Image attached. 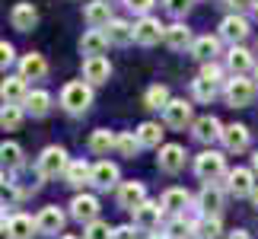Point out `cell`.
<instances>
[{
  "instance_id": "8992f818",
  "label": "cell",
  "mask_w": 258,
  "mask_h": 239,
  "mask_svg": "<svg viewBox=\"0 0 258 239\" xmlns=\"http://www.w3.org/2000/svg\"><path fill=\"white\" fill-rule=\"evenodd\" d=\"M226 188L236 195V198H252V192H255V175H252V169H242V166H236V169H230L226 172Z\"/></svg>"
},
{
  "instance_id": "4dcf8cb0",
  "label": "cell",
  "mask_w": 258,
  "mask_h": 239,
  "mask_svg": "<svg viewBox=\"0 0 258 239\" xmlns=\"http://www.w3.org/2000/svg\"><path fill=\"white\" fill-rule=\"evenodd\" d=\"M102 32L108 38V45H127V42H134V26L127 23V19H112Z\"/></svg>"
},
{
  "instance_id": "8d00e7d4",
  "label": "cell",
  "mask_w": 258,
  "mask_h": 239,
  "mask_svg": "<svg viewBox=\"0 0 258 239\" xmlns=\"http://www.w3.org/2000/svg\"><path fill=\"white\" fill-rule=\"evenodd\" d=\"M23 105H0V128L4 131H16L19 122H23Z\"/></svg>"
},
{
  "instance_id": "91938a15",
  "label": "cell",
  "mask_w": 258,
  "mask_h": 239,
  "mask_svg": "<svg viewBox=\"0 0 258 239\" xmlns=\"http://www.w3.org/2000/svg\"><path fill=\"white\" fill-rule=\"evenodd\" d=\"M255 48H258V45H255Z\"/></svg>"
},
{
  "instance_id": "f35d334b",
  "label": "cell",
  "mask_w": 258,
  "mask_h": 239,
  "mask_svg": "<svg viewBox=\"0 0 258 239\" xmlns=\"http://www.w3.org/2000/svg\"><path fill=\"white\" fill-rule=\"evenodd\" d=\"M191 96L198 99V102H214V96H217V83H211V80H204V77H198L195 83H191Z\"/></svg>"
},
{
  "instance_id": "ee69618b",
  "label": "cell",
  "mask_w": 258,
  "mask_h": 239,
  "mask_svg": "<svg viewBox=\"0 0 258 239\" xmlns=\"http://www.w3.org/2000/svg\"><path fill=\"white\" fill-rule=\"evenodd\" d=\"M153 4H156V0H124V7L134 10V13H141V16H150Z\"/></svg>"
},
{
  "instance_id": "f1b7e54d",
  "label": "cell",
  "mask_w": 258,
  "mask_h": 239,
  "mask_svg": "<svg viewBox=\"0 0 258 239\" xmlns=\"http://www.w3.org/2000/svg\"><path fill=\"white\" fill-rule=\"evenodd\" d=\"M67 185L71 188H83V185H93V166L86 163V159H71V166H67Z\"/></svg>"
},
{
  "instance_id": "b9f144b4",
  "label": "cell",
  "mask_w": 258,
  "mask_h": 239,
  "mask_svg": "<svg viewBox=\"0 0 258 239\" xmlns=\"http://www.w3.org/2000/svg\"><path fill=\"white\" fill-rule=\"evenodd\" d=\"M201 77L211 80V83H226V80H223V67L217 64V61H214V64H204V67H201Z\"/></svg>"
},
{
  "instance_id": "83f0119b",
  "label": "cell",
  "mask_w": 258,
  "mask_h": 239,
  "mask_svg": "<svg viewBox=\"0 0 258 239\" xmlns=\"http://www.w3.org/2000/svg\"><path fill=\"white\" fill-rule=\"evenodd\" d=\"M35 233H38V226H35V220L29 214H13V217H10L7 239H32Z\"/></svg>"
},
{
  "instance_id": "e0dca14e",
  "label": "cell",
  "mask_w": 258,
  "mask_h": 239,
  "mask_svg": "<svg viewBox=\"0 0 258 239\" xmlns=\"http://www.w3.org/2000/svg\"><path fill=\"white\" fill-rule=\"evenodd\" d=\"M83 19L89 23V29H105L115 16H112V7H108V0H93V4H86Z\"/></svg>"
},
{
  "instance_id": "680465c9",
  "label": "cell",
  "mask_w": 258,
  "mask_h": 239,
  "mask_svg": "<svg viewBox=\"0 0 258 239\" xmlns=\"http://www.w3.org/2000/svg\"><path fill=\"white\" fill-rule=\"evenodd\" d=\"M255 80H258V64H255Z\"/></svg>"
},
{
  "instance_id": "6da1fadb",
  "label": "cell",
  "mask_w": 258,
  "mask_h": 239,
  "mask_svg": "<svg viewBox=\"0 0 258 239\" xmlns=\"http://www.w3.org/2000/svg\"><path fill=\"white\" fill-rule=\"evenodd\" d=\"M61 105L67 108L71 115H83L89 105H93V86L86 80H74L61 89Z\"/></svg>"
},
{
  "instance_id": "7bdbcfd3",
  "label": "cell",
  "mask_w": 258,
  "mask_h": 239,
  "mask_svg": "<svg viewBox=\"0 0 258 239\" xmlns=\"http://www.w3.org/2000/svg\"><path fill=\"white\" fill-rule=\"evenodd\" d=\"M19 195H23V192H19V188H16L13 182H7L4 188H0V207H4V204H13V201H19Z\"/></svg>"
},
{
  "instance_id": "d6a6232c",
  "label": "cell",
  "mask_w": 258,
  "mask_h": 239,
  "mask_svg": "<svg viewBox=\"0 0 258 239\" xmlns=\"http://www.w3.org/2000/svg\"><path fill=\"white\" fill-rule=\"evenodd\" d=\"M26 159H23V147L13 144V141H4L0 144V169H7V172H13V169H19Z\"/></svg>"
},
{
  "instance_id": "9c48e42d",
  "label": "cell",
  "mask_w": 258,
  "mask_h": 239,
  "mask_svg": "<svg viewBox=\"0 0 258 239\" xmlns=\"http://www.w3.org/2000/svg\"><path fill=\"white\" fill-rule=\"evenodd\" d=\"M163 122L169 128H175V131H185L188 125H195L191 122V105H188L185 99H172V102L163 108Z\"/></svg>"
},
{
  "instance_id": "5bb4252c",
  "label": "cell",
  "mask_w": 258,
  "mask_h": 239,
  "mask_svg": "<svg viewBox=\"0 0 258 239\" xmlns=\"http://www.w3.org/2000/svg\"><path fill=\"white\" fill-rule=\"evenodd\" d=\"M26 96H29V89H26V80L19 74L7 77L4 83H0V99H4V105H23Z\"/></svg>"
},
{
  "instance_id": "6f0895ef",
  "label": "cell",
  "mask_w": 258,
  "mask_h": 239,
  "mask_svg": "<svg viewBox=\"0 0 258 239\" xmlns=\"http://www.w3.org/2000/svg\"><path fill=\"white\" fill-rule=\"evenodd\" d=\"M61 239H77V236H61Z\"/></svg>"
},
{
  "instance_id": "484cf974",
  "label": "cell",
  "mask_w": 258,
  "mask_h": 239,
  "mask_svg": "<svg viewBox=\"0 0 258 239\" xmlns=\"http://www.w3.org/2000/svg\"><path fill=\"white\" fill-rule=\"evenodd\" d=\"M105 48H108V38L102 29H89V32H83L80 38V51L86 57H105Z\"/></svg>"
},
{
  "instance_id": "836d02e7",
  "label": "cell",
  "mask_w": 258,
  "mask_h": 239,
  "mask_svg": "<svg viewBox=\"0 0 258 239\" xmlns=\"http://www.w3.org/2000/svg\"><path fill=\"white\" fill-rule=\"evenodd\" d=\"M134 134H137V141H141V147H163V134L166 131L156 122H144Z\"/></svg>"
},
{
  "instance_id": "11a10c76",
  "label": "cell",
  "mask_w": 258,
  "mask_h": 239,
  "mask_svg": "<svg viewBox=\"0 0 258 239\" xmlns=\"http://www.w3.org/2000/svg\"><path fill=\"white\" fill-rule=\"evenodd\" d=\"M150 239H169V236H166V233H153Z\"/></svg>"
},
{
  "instance_id": "d4e9b609",
  "label": "cell",
  "mask_w": 258,
  "mask_h": 239,
  "mask_svg": "<svg viewBox=\"0 0 258 239\" xmlns=\"http://www.w3.org/2000/svg\"><path fill=\"white\" fill-rule=\"evenodd\" d=\"M191 54H195L201 64H214L217 54H220V38H214V35H198L195 45H191Z\"/></svg>"
},
{
  "instance_id": "f546056e",
  "label": "cell",
  "mask_w": 258,
  "mask_h": 239,
  "mask_svg": "<svg viewBox=\"0 0 258 239\" xmlns=\"http://www.w3.org/2000/svg\"><path fill=\"white\" fill-rule=\"evenodd\" d=\"M93 185L102 188V192L115 188V185H118V166L108 163V159H99V163L93 166Z\"/></svg>"
},
{
  "instance_id": "e575fe53",
  "label": "cell",
  "mask_w": 258,
  "mask_h": 239,
  "mask_svg": "<svg viewBox=\"0 0 258 239\" xmlns=\"http://www.w3.org/2000/svg\"><path fill=\"white\" fill-rule=\"evenodd\" d=\"M115 141H118V134H112L108 128H96V131L89 134V150L93 153H108L115 147Z\"/></svg>"
},
{
  "instance_id": "4fadbf2b",
  "label": "cell",
  "mask_w": 258,
  "mask_h": 239,
  "mask_svg": "<svg viewBox=\"0 0 258 239\" xmlns=\"http://www.w3.org/2000/svg\"><path fill=\"white\" fill-rule=\"evenodd\" d=\"M163 204H153V201H147L141 204L134 211V226L137 230H160V220H163Z\"/></svg>"
},
{
  "instance_id": "816d5d0a",
  "label": "cell",
  "mask_w": 258,
  "mask_h": 239,
  "mask_svg": "<svg viewBox=\"0 0 258 239\" xmlns=\"http://www.w3.org/2000/svg\"><path fill=\"white\" fill-rule=\"evenodd\" d=\"M7 185V169H0V188Z\"/></svg>"
},
{
  "instance_id": "8fae6325",
  "label": "cell",
  "mask_w": 258,
  "mask_h": 239,
  "mask_svg": "<svg viewBox=\"0 0 258 239\" xmlns=\"http://www.w3.org/2000/svg\"><path fill=\"white\" fill-rule=\"evenodd\" d=\"M112 77V64L108 57H83V80L89 86H102Z\"/></svg>"
},
{
  "instance_id": "52a82bcc",
  "label": "cell",
  "mask_w": 258,
  "mask_h": 239,
  "mask_svg": "<svg viewBox=\"0 0 258 239\" xmlns=\"http://www.w3.org/2000/svg\"><path fill=\"white\" fill-rule=\"evenodd\" d=\"M71 217L74 220H80L83 226L96 223L99 220V198L96 195H77L71 201Z\"/></svg>"
},
{
  "instance_id": "44dd1931",
  "label": "cell",
  "mask_w": 258,
  "mask_h": 239,
  "mask_svg": "<svg viewBox=\"0 0 258 239\" xmlns=\"http://www.w3.org/2000/svg\"><path fill=\"white\" fill-rule=\"evenodd\" d=\"M191 131H195V137L201 144H214V141H220V134H223V125L217 122L214 115H201L198 122L191 125Z\"/></svg>"
},
{
  "instance_id": "d6986e66",
  "label": "cell",
  "mask_w": 258,
  "mask_h": 239,
  "mask_svg": "<svg viewBox=\"0 0 258 239\" xmlns=\"http://www.w3.org/2000/svg\"><path fill=\"white\" fill-rule=\"evenodd\" d=\"M226 67H230L233 77H245L255 67V57H252V51H245L242 45H233L230 54H226Z\"/></svg>"
},
{
  "instance_id": "7402d4cb",
  "label": "cell",
  "mask_w": 258,
  "mask_h": 239,
  "mask_svg": "<svg viewBox=\"0 0 258 239\" xmlns=\"http://www.w3.org/2000/svg\"><path fill=\"white\" fill-rule=\"evenodd\" d=\"M188 201H191V195H188L185 188H166L163 198H160L163 211H166V214H172V217H182V214H185V207H188Z\"/></svg>"
},
{
  "instance_id": "f907efd6",
  "label": "cell",
  "mask_w": 258,
  "mask_h": 239,
  "mask_svg": "<svg viewBox=\"0 0 258 239\" xmlns=\"http://www.w3.org/2000/svg\"><path fill=\"white\" fill-rule=\"evenodd\" d=\"M226 239H252V236L245 233V230H236V233H230V236H226Z\"/></svg>"
},
{
  "instance_id": "603a6c76",
  "label": "cell",
  "mask_w": 258,
  "mask_h": 239,
  "mask_svg": "<svg viewBox=\"0 0 258 239\" xmlns=\"http://www.w3.org/2000/svg\"><path fill=\"white\" fill-rule=\"evenodd\" d=\"M220 141H223L226 150L242 153L245 147H249V128H245V125H226L223 134H220Z\"/></svg>"
},
{
  "instance_id": "681fc988",
  "label": "cell",
  "mask_w": 258,
  "mask_h": 239,
  "mask_svg": "<svg viewBox=\"0 0 258 239\" xmlns=\"http://www.w3.org/2000/svg\"><path fill=\"white\" fill-rule=\"evenodd\" d=\"M7 223H10V217H7L4 207H0V233H7Z\"/></svg>"
},
{
  "instance_id": "60d3db41",
  "label": "cell",
  "mask_w": 258,
  "mask_h": 239,
  "mask_svg": "<svg viewBox=\"0 0 258 239\" xmlns=\"http://www.w3.org/2000/svg\"><path fill=\"white\" fill-rule=\"evenodd\" d=\"M112 226H108L105 220H96V223H89L86 226V233H83V239H112Z\"/></svg>"
},
{
  "instance_id": "3957f363",
  "label": "cell",
  "mask_w": 258,
  "mask_h": 239,
  "mask_svg": "<svg viewBox=\"0 0 258 239\" xmlns=\"http://www.w3.org/2000/svg\"><path fill=\"white\" fill-rule=\"evenodd\" d=\"M67 166H71V159H67L64 147H45L42 156H38V163H35V169H38V175H42V178H57V175H64Z\"/></svg>"
},
{
  "instance_id": "2e32d148",
  "label": "cell",
  "mask_w": 258,
  "mask_h": 239,
  "mask_svg": "<svg viewBox=\"0 0 258 239\" xmlns=\"http://www.w3.org/2000/svg\"><path fill=\"white\" fill-rule=\"evenodd\" d=\"M198 207H201L204 217H217V214L223 211V192L214 182H207L201 188V195H198Z\"/></svg>"
},
{
  "instance_id": "30bf717a",
  "label": "cell",
  "mask_w": 258,
  "mask_h": 239,
  "mask_svg": "<svg viewBox=\"0 0 258 239\" xmlns=\"http://www.w3.org/2000/svg\"><path fill=\"white\" fill-rule=\"evenodd\" d=\"M185 147H178V144H166V147H160V156H156V166L163 169V172H169V175H175V172H182L185 169Z\"/></svg>"
},
{
  "instance_id": "74e56055",
  "label": "cell",
  "mask_w": 258,
  "mask_h": 239,
  "mask_svg": "<svg viewBox=\"0 0 258 239\" xmlns=\"http://www.w3.org/2000/svg\"><path fill=\"white\" fill-rule=\"evenodd\" d=\"M115 150L121 153V156H127V159H134V153L141 150V141H137L134 131H121V134H118V141H115Z\"/></svg>"
},
{
  "instance_id": "f5cc1de1",
  "label": "cell",
  "mask_w": 258,
  "mask_h": 239,
  "mask_svg": "<svg viewBox=\"0 0 258 239\" xmlns=\"http://www.w3.org/2000/svg\"><path fill=\"white\" fill-rule=\"evenodd\" d=\"M252 207H255V211H258V188H255V192H252Z\"/></svg>"
},
{
  "instance_id": "9f6ffc18",
  "label": "cell",
  "mask_w": 258,
  "mask_h": 239,
  "mask_svg": "<svg viewBox=\"0 0 258 239\" xmlns=\"http://www.w3.org/2000/svg\"><path fill=\"white\" fill-rule=\"evenodd\" d=\"M252 7H255V13H258V0H252Z\"/></svg>"
},
{
  "instance_id": "db71d44e",
  "label": "cell",
  "mask_w": 258,
  "mask_h": 239,
  "mask_svg": "<svg viewBox=\"0 0 258 239\" xmlns=\"http://www.w3.org/2000/svg\"><path fill=\"white\" fill-rule=\"evenodd\" d=\"M252 169L258 172V150H255V156H252Z\"/></svg>"
},
{
  "instance_id": "5b68a950",
  "label": "cell",
  "mask_w": 258,
  "mask_h": 239,
  "mask_svg": "<svg viewBox=\"0 0 258 239\" xmlns=\"http://www.w3.org/2000/svg\"><path fill=\"white\" fill-rule=\"evenodd\" d=\"M160 38H166V26L156 16H141L134 23V42L137 45H160Z\"/></svg>"
},
{
  "instance_id": "7dc6e473",
  "label": "cell",
  "mask_w": 258,
  "mask_h": 239,
  "mask_svg": "<svg viewBox=\"0 0 258 239\" xmlns=\"http://www.w3.org/2000/svg\"><path fill=\"white\" fill-rule=\"evenodd\" d=\"M112 239H137V226H131V223H124V226H115Z\"/></svg>"
},
{
  "instance_id": "277c9868",
  "label": "cell",
  "mask_w": 258,
  "mask_h": 239,
  "mask_svg": "<svg viewBox=\"0 0 258 239\" xmlns=\"http://www.w3.org/2000/svg\"><path fill=\"white\" fill-rule=\"evenodd\" d=\"M195 172L204 178V182H217L220 175H226V159L223 153H217V150H204L201 156L195 159Z\"/></svg>"
},
{
  "instance_id": "bcb514c9",
  "label": "cell",
  "mask_w": 258,
  "mask_h": 239,
  "mask_svg": "<svg viewBox=\"0 0 258 239\" xmlns=\"http://www.w3.org/2000/svg\"><path fill=\"white\" fill-rule=\"evenodd\" d=\"M166 10H169L172 16H185L188 10H191V0H163Z\"/></svg>"
},
{
  "instance_id": "ab89813d",
  "label": "cell",
  "mask_w": 258,
  "mask_h": 239,
  "mask_svg": "<svg viewBox=\"0 0 258 239\" xmlns=\"http://www.w3.org/2000/svg\"><path fill=\"white\" fill-rule=\"evenodd\" d=\"M185 233H191V223L185 220V214L172 217V220L166 223V236H169V239H185Z\"/></svg>"
},
{
  "instance_id": "9a60e30c",
  "label": "cell",
  "mask_w": 258,
  "mask_h": 239,
  "mask_svg": "<svg viewBox=\"0 0 258 239\" xmlns=\"http://www.w3.org/2000/svg\"><path fill=\"white\" fill-rule=\"evenodd\" d=\"M118 204H121L124 211H137L141 204H147L144 182H124L121 188H118Z\"/></svg>"
},
{
  "instance_id": "cb8c5ba5",
  "label": "cell",
  "mask_w": 258,
  "mask_h": 239,
  "mask_svg": "<svg viewBox=\"0 0 258 239\" xmlns=\"http://www.w3.org/2000/svg\"><path fill=\"white\" fill-rule=\"evenodd\" d=\"M166 45L172 48V51H191V45H195V38H191V29L182 26V23H172V26H166V38H163Z\"/></svg>"
},
{
  "instance_id": "ba28073f",
  "label": "cell",
  "mask_w": 258,
  "mask_h": 239,
  "mask_svg": "<svg viewBox=\"0 0 258 239\" xmlns=\"http://www.w3.org/2000/svg\"><path fill=\"white\" fill-rule=\"evenodd\" d=\"M64 211L61 207H42V211H38V217H35V226H38V236H57L64 230Z\"/></svg>"
},
{
  "instance_id": "4316f807",
  "label": "cell",
  "mask_w": 258,
  "mask_h": 239,
  "mask_svg": "<svg viewBox=\"0 0 258 239\" xmlns=\"http://www.w3.org/2000/svg\"><path fill=\"white\" fill-rule=\"evenodd\" d=\"M45 74H48V61L42 54H23L19 57V77L23 80H45Z\"/></svg>"
},
{
  "instance_id": "7c38bea8",
  "label": "cell",
  "mask_w": 258,
  "mask_h": 239,
  "mask_svg": "<svg viewBox=\"0 0 258 239\" xmlns=\"http://www.w3.org/2000/svg\"><path fill=\"white\" fill-rule=\"evenodd\" d=\"M245 35H249V19H245L242 13H230V16L220 23V38H226V42L239 45Z\"/></svg>"
},
{
  "instance_id": "d590c367",
  "label": "cell",
  "mask_w": 258,
  "mask_h": 239,
  "mask_svg": "<svg viewBox=\"0 0 258 239\" xmlns=\"http://www.w3.org/2000/svg\"><path fill=\"white\" fill-rule=\"evenodd\" d=\"M169 102H172V96H169V89H166L163 83L150 86V89H147V96H144V105H147V108H153V112H160V108H166Z\"/></svg>"
},
{
  "instance_id": "ac0fdd59",
  "label": "cell",
  "mask_w": 258,
  "mask_h": 239,
  "mask_svg": "<svg viewBox=\"0 0 258 239\" xmlns=\"http://www.w3.org/2000/svg\"><path fill=\"white\" fill-rule=\"evenodd\" d=\"M35 23H38V10L32 4H16L10 10V26L16 32H29V29H35Z\"/></svg>"
},
{
  "instance_id": "7a4b0ae2",
  "label": "cell",
  "mask_w": 258,
  "mask_h": 239,
  "mask_svg": "<svg viewBox=\"0 0 258 239\" xmlns=\"http://www.w3.org/2000/svg\"><path fill=\"white\" fill-rule=\"evenodd\" d=\"M255 80L249 77H230L223 83V99H226V105H233V108H245V105H252V99H255Z\"/></svg>"
},
{
  "instance_id": "1f68e13d",
  "label": "cell",
  "mask_w": 258,
  "mask_h": 239,
  "mask_svg": "<svg viewBox=\"0 0 258 239\" xmlns=\"http://www.w3.org/2000/svg\"><path fill=\"white\" fill-rule=\"evenodd\" d=\"M191 236L195 239H220L223 236L220 217H198V220L191 223Z\"/></svg>"
},
{
  "instance_id": "f6af8a7d",
  "label": "cell",
  "mask_w": 258,
  "mask_h": 239,
  "mask_svg": "<svg viewBox=\"0 0 258 239\" xmlns=\"http://www.w3.org/2000/svg\"><path fill=\"white\" fill-rule=\"evenodd\" d=\"M16 61V51H13V45L10 42H0V71H7L10 64Z\"/></svg>"
},
{
  "instance_id": "c3c4849f",
  "label": "cell",
  "mask_w": 258,
  "mask_h": 239,
  "mask_svg": "<svg viewBox=\"0 0 258 239\" xmlns=\"http://www.w3.org/2000/svg\"><path fill=\"white\" fill-rule=\"evenodd\" d=\"M223 7H233V10H245V7H252V0H223Z\"/></svg>"
},
{
  "instance_id": "ffe728a7",
  "label": "cell",
  "mask_w": 258,
  "mask_h": 239,
  "mask_svg": "<svg viewBox=\"0 0 258 239\" xmlns=\"http://www.w3.org/2000/svg\"><path fill=\"white\" fill-rule=\"evenodd\" d=\"M23 112H29L32 118H45L51 112V93H48V89H29V96L23 102Z\"/></svg>"
}]
</instances>
